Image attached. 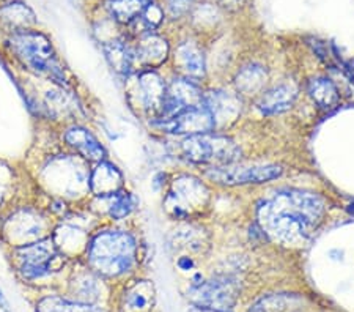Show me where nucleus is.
<instances>
[{
    "instance_id": "obj_1",
    "label": "nucleus",
    "mask_w": 354,
    "mask_h": 312,
    "mask_svg": "<svg viewBox=\"0 0 354 312\" xmlns=\"http://www.w3.org/2000/svg\"><path fill=\"white\" fill-rule=\"evenodd\" d=\"M326 203L313 192L285 188L257 205V221L271 240L287 246L304 245L322 226Z\"/></svg>"
},
{
    "instance_id": "obj_2",
    "label": "nucleus",
    "mask_w": 354,
    "mask_h": 312,
    "mask_svg": "<svg viewBox=\"0 0 354 312\" xmlns=\"http://www.w3.org/2000/svg\"><path fill=\"white\" fill-rule=\"evenodd\" d=\"M137 257L136 238L124 230H101L87 243L91 270L107 277L122 276L133 270Z\"/></svg>"
},
{
    "instance_id": "obj_3",
    "label": "nucleus",
    "mask_w": 354,
    "mask_h": 312,
    "mask_svg": "<svg viewBox=\"0 0 354 312\" xmlns=\"http://www.w3.org/2000/svg\"><path fill=\"white\" fill-rule=\"evenodd\" d=\"M5 44L15 59L28 71L53 79L54 82H65L64 66L57 59L54 44L41 30L27 28L10 33Z\"/></svg>"
},
{
    "instance_id": "obj_4",
    "label": "nucleus",
    "mask_w": 354,
    "mask_h": 312,
    "mask_svg": "<svg viewBox=\"0 0 354 312\" xmlns=\"http://www.w3.org/2000/svg\"><path fill=\"white\" fill-rule=\"evenodd\" d=\"M181 155L194 164L219 167L238 163L241 158V149L227 136L207 133L186 136L181 142Z\"/></svg>"
},
{
    "instance_id": "obj_5",
    "label": "nucleus",
    "mask_w": 354,
    "mask_h": 312,
    "mask_svg": "<svg viewBox=\"0 0 354 312\" xmlns=\"http://www.w3.org/2000/svg\"><path fill=\"white\" fill-rule=\"evenodd\" d=\"M209 203V190L192 175H180L172 181L164 201L167 213L174 218H191L200 214Z\"/></svg>"
},
{
    "instance_id": "obj_6",
    "label": "nucleus",
    "mask_w": 354,
    "mask_h": 312,
    "mask_svg": "<svg viewBox=\"0 0 354 312\" xmlns=\"http://www.w3.org/2000/svg\"><path fill=\"white\" fill-rule=\"evenodd\" d=\"M55 240L50 237L41 238L27 245L16 246L15 255L19 264V273L26 279H39L53 270V262L59 257Z\"/></svg>"
},
{
    "instance_id": "obj_7",
    "label": "nucleus",
    "mask_w": 354,
    "mask_h": 312,
    "mask_svg": "<svg viewBox=\"0 0 354 312\" xmlns=\"http://www.w3.org/2000/svg\"><path fill=\"white\" fill-rule=\"evenodd\" d=\"M239 295V282L232 276H219L192 287L191 298L205 309L225 312L235 306Z\"/></svg>"
},
{
    "instance_id": "obj_8",
    "label": "nucleus",
    "mask_w": 354,
    "mask_h": 312,
    "mask_svg": "<svg viewBox=\"0 0 354 312\" xmlns=\"http://www.w3.org/2000/svg\"><path fill=\"white\" fill-rule=\"evenodd\" d=\"M208 177L221 185H260L266 181L276 180L282 175V167L276 164H254V166H243V164H228V166L211 167L207 172Z\"/></svg>"
},
{
    "instance_id": "obj_9",
    "label": "nucleus",
    "mask_w": 354,
    "mask_h": 312,
    "mask_svg": "<svg viewBox=\"0 0 354 312\" xmlns=\"http://www.w3.org/2000/svg\"><path fill=\"white\" fill-rule=\"evenodd\" d=\"M200 104H203V93L198 84L187 77H176L167 85V92L156 120H169L183 111Z\"/></svg>"
},
{
    "instance_id": "obj_10",
    "label": "nucleus",
    "mask_w": 354,
    "mask_h": 312,
    "mask_svg": "<svg viewBox=\"0 0 354 312\" xmlns=\"http://www.w3.org/2000/svg\"><path fill=\"white\" fill-rule=\"evenodd\" d=\"M155 125L164 133L178 136L207 134L213 133L216 129L214 118L205 104L183 111L169 120H156Z\"/></svg>"
},
{
    "instance_id": "obj_11",
    "label": "nucleus",
    "mask_w": 354,
    "mask_h": 312,
    "mask_svg": "<svg viewBox=\"0 0 354 312\" xmlns=\"http://www.w3.org/2000/svg\"><path fill=\"white\" fill-rule=\"evenodd\" d=\"M53 183L64 191V196L81 194L84 191H90V170L79 158H64L59 163L50 166Z\"/></svg>"
},
{
    "instance_id": "obj_12",
    "label": "nucleus",
    "mask_w": 354,
    "mask_h": 312,
    "mask_svg": "<svg viewBox=\"0 0 354 312\" xmlns=\"http://www.w3.org/2000/svg\"><path fill=\"white\" fill-rule=\"evenodd\" d=\"M167 92V84L155 70H144L136 77L134 93L140 107L148 113H153L155 118L161 111L162 101Z\"/></svg>"
},
{
    "instance_id": "obj_13",
    "label": "nucleus",
    "mask_w": 354,
    "mask_h": 312,
    "mask_svg": "<svg viewBox=\"0 0 354 312\" xmlns=\"http://www.w3.org/2000/svg\"><path fill=\"white\" fill-rule=\"evenodd\" d=\"M134 51L136 64L144 66V70H155L169 59L170 44L167 38L156 32L140 33L137 38Z\"/></svg>"
},
{
    "instance_id": "obj_14",
    "label": "nucleus",
    "mask_w": 354,
    "mask_h": 312,
    "mask_svg": "<svg viewBox=\"0 0 354 312\" xmlns=\"http://www.w3.org/2000/svg\"><path fill=\"white\" fill-rule=\"evenodd\" d=\"M38 24L37 15L22 0H2L0 3V28L7 32V35L15 32L35 28Z\"/></svg>"
},
{
    "instance_id": "obj_15",
    "label": "nucleus",
    "mask_w": 354,
    "mask_h": 312,
    "mask_svg": "<svg viewBox=\"0 0 354 312\" xmlns=\"http://www.w3.org/2000/svg\"><path fill=\"white\" fill-rule=\"evenodd\" d=\"M296 96H298V89L291 82H282L261 92L257 107L263 116H276L288 111L293 106Z\"/></svg>"
},
{
    "instance_id": "obj_16",
    "label": "nucleus",
    "mask_w": 354,
    "mask_h": 312,
    "mask_svg": "<svg viewBox=\"0 0 354 312\" xmlns=\"http://www.w3.org/2000/svg\"><path fill=\"white\" fill-rule=\"evenodd\" d=\"M11 219H13L11 221V229L7 234L11 237V240L16 241V246L27 245V243H33L43 238L44 221L39 214L22 210Z\"/></svg>"
},
{
    "instance_id": "obj_17",
    "label": "nucleus",
    "mask_w": 354,
    "mask_h": 312,
    "mask_svg": "<svg viewBox=\"0 0 354 312\" xmlns=\"http://www.w3.org/2000/svg\"><path fill=\"white\" fill-rule=\"evenodd\" d=\"M65 142L87 161L101 163L106 158V149L87 128L71 127L66 129Z\"/></svg>"
},
{
    "instance_id": "obj_18",
    "label": "nucleus",
    "mask_w": 354,
    "mask_h": 312,
    "mask_svg": "<svg viewBox=\"0 0 354 312\" xmlns=\"http://www.w3.org/2000/svg\"><path fill=\"white\" fill-rule=\"evenodd\" d=\"M123 175L112 163L101 161L90 172V192L98 197H109L122 190Z\"/></svg>"
},
{
    "instance_id": "obj_19",
    "label": "nucleus",
    "mask_w": 354,
    "mask_h": 312,
    "mask_svg": "<svg viewBox=\"0 0 354 312\" xmlns=\"http://www.w3.org/2000/svg\"><path fill=\"white\" fill-rule=\"evenodd\" d=\"M175 65L178 66L183 77L191 79V81H200L207 73V64H205V55L197 44L194 43H181L175 53Z\"/></svg>"
},
{
    "instance_id": "obj_20",
    "label": "nucleus",
    "mask_w": 354,
    "mask_h": 312,
    "mask_svg": "<svg viewBox=\"0 0 354 312\" xmlns=\"http://www.w3.org/2000/svg\"><path fill=\"white\" fill-rule=\"evenodd\" d=\"M203 104L208 107L211 116H213L216 128L221 123H227V120H235V117L241 111L239 96L228 92H221V90L203 95Z\"/></svg>"
},
{
    "instance_id": "obj_21",
    "label": "nucleus",
    "mask_w": 354,
    "mask_h": 312,
    "mask_svg": "<svg viewBox=\"0 0 354 312\" xmlns=\"http://www.w3.org/2000/svg\"><path fill=\"white\" fill-rule=\"evenodd\" d=\"M155 0H104L107 15L122 26H131Z\"/></svg>"
},
{
    "instance_id": "obj_22",
    "label": "nucleus",
    "mask_w": 354,
    "mask_h": 312,
    "mask_svg": "<svg viewBox=\"0 0 354 312\" xmlns=\"http://www.w3.org/2000/svg\"><path fill=\"white\" fill-rule=\"evenodd\" d=\"M155 302V288L150 281H139L123 295V312H150Z\"/></svg>"
},
{
    "instance_id": "obj_23",
    "label": "nucleus",
    "mask_w": 354,
    "mask_h": 312,
    "mask_svg": "<svg viewBox=\"0 0 354 312\" xmlns=\"http://www.w3.org/2000/svg\"><path fill=\"white\" fill-rule=\"evenodd\" d=\"M102 51H104L106 60L109 62L115 73L123 76L129 75L136 60L134 51L128 43H124L123 39H111V42L102 44Z\"/></svg>"
},
{
    "instance_id": "obj_24",
    "label": "nucleus",
    "mask_w": 354,
    "mask_h": 312,
    "mask_svg": "<svg viewBox=\"0 0 354 312\" xmlns=\"http://www.w3.org/2000/svg\"><path fill=\"white\" fill-rule=\"evenodd\" d=\"M268 81V73L259 64H249L238 71L235 77L236 90L245 96H255L261 93Z\"/></svg>"
},
{
    "instance_id": "obj_25",
    "label": "nucleus",
    "mask_w": 354,
    "mask_h": 312,
    "mask_svg": "<svg viewBox=\"0 0 354 312\" xmlns=\"http://www.w3.org/2000/svg\"><path fill=\"white\" fill-rule=\"evenodd\" d=\"M307 90H309L313 103H317L322 109H334L340 101L339 90L328 77L312 79L309 85H307Z\"/></svg>"
},
{
    "instance_id": "obj_26",
    "label": "nucleus",
    "mask_w": 354,
    "mask_h": 312,
    "mask_svg": "<svg viewBox=\"0 0 354 312\" xmlns=\"http://www.w3.org/2000/svg\"><path fill=\"white\" fill-rule=\"evenodd\" d=\"M38 312H104L96 306L81 302H66L60 298H46L38 304Z\"/></svg>"
},
{
    "instance_id": "obj_27",
    "label": "nucleus",
    "mask_w": 354,
    "mask_h": 312,
    "mask_svg": "<svg viewBox=\"0 0 354 312\" xmlns=\"http://www.w3.org/2000/svg\"><path fill=\"white\" fill-rule=\"evenodd\" d=\"M107 199H111L109 207H107V213H109V217L112 219H117V221L124 219L127 217H129L131 212L136 208V199L128 191L120 190L115 192V194H112Z\"/></svg>"
},
{
    "instance_id": "obj_28",
    "label": "nucleus",
    "mask_w": 354,
    "mask_h": 312,
    "mask_svg": "<svg viewBox=\"0 0 354 312\" xmlns=\"http://www.w3.org/2000/svg\"><path fill=\"white\" fill-rule=\"evenodd\" d=\"M98 279L91 275H82L81 277H77L76 282H74L73 293H76L74 297L77 298V302L90 304L91 302H95V300L98 298Z\"/></svg>"
},
{
    "instance_id": "obj_29",
    "label": "nucleus",
    "mask_w": 354,
    "mask_h": 312,
    "mask_svg": "<svg viewBox=\"0 0 354 312\" xmlns=\"http://www.w3.org/2000/svg\"><path fill=\"white\" fill-rule=\"evenodd\" d=\"M194 7V0H165L164 13L170 19H181L187 13H191Z\"/></svg>"
},
{
    "instance_id": "obj_30",
    "label": "nucleus",
    "mask_w": 354,
    "mask_h": 312,
    "mask_svg": "<svg viewBox=\"0 0 354 312\" xmlns=\"http://www.w3.org/2000/svg\"><path fill=\"white\" fill-rule=\"evenodd\" d=\"M245 0H218V3L227 11H238L243 7Z\"/></svg>"
}]
</instances>
